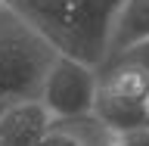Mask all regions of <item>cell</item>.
I'll return each mask as SVG.
<instances>
[{
  "label": "cell",
  "instance_id": "30bf717a",
  "mask_svg": "<svg viewBox=\"0 0 149 146\" xmlns=\"http://www.w3.org/2000/svg\"><path fill=\"white\" fill-rule=\"evenodd\" d=\"M3 109H6V100H0V112H3Z\"/></svg>",
  "mask_w": 149,
  "mask_h": 146
},
{
  "label": "cell",
  "instance_id": "9c48e42d",
  "mask_svg": "<svg viewBox=\"0 0 149 146\" xmlns=\"http://www.w3.org/2000/svg\"><path fill=\"white\" fill-rule=\"evenodd\" d=\"M112 146H149V128H137V131H121V134H112Z\"/></svg>",
  "mask_w": 149,
  "mask_h": 146
},
{
  "label": "cell",
  "instance_id": "277c9868",
  "mask_svg": "<svg viewBox=\"0 0 149 146\" xmlns=\"http://www.w3.org/2000/svg\"><path fill=\"white\" fill-rule=\"evenodd\" d=\"M53 124V112L40 96L6 103L0 112V146H37Z\"/></svg>",
  "mask_w": 149,
  "mask_h": 146
},
{
  "label": "cell",
  "instance_id": "5b68a950",
  "mask_svg": "<svg viewBox=\"0 0 149 146\" xmlns=\"http://www.w3.org/2000/svg\"><path fill=\"white\" fill-rule=\"evenodd\" d=\"M90 115L102 128H109L112 134L149 128V100H137V96H127V93L109 90L96 81V96H93Z\"/></svg>",
  "mask_w": 149,
  "mask_h": 146
},
{
  "label": "cell",
  "instance_id": "7a4b0ae2",
  "mask_svg": "<svg viewBox=\"0 0 149 146\" xmlns=\"http://www.w3.org/2000/svg\"><path fill=\"white\" fill-rule=\"evenodd\" d=\"M53 59V44H47L9 6L0 9V100L37 96Z\"/></svg>",
  "mask_w": 149,
  "mask_h": 146
},
{
  "label": "cell",
  "instance_id": "6da1fadb",
  "mask_svg": "<svg viewBox=\"0 0 149 146\" xmlns=\"http://www.w3.org/2000/svg\"><path fill=\"white\" fill-rule=\"evenodd\" d=\"M124 0H3L56 53L96 65L109 53L112 22Z\"/></svg>",
  "mask_w": 149,
  "mask_h": 146
},
{
  "label": "cell",
  "instance_id": "8992f818",
  "mask_svg": "<svg viewBox=\"0 0 149 146\" xmlns=\"http://www.w3.org/2000/svg\"><path fill=\"white\" fill-rule=\"evenodd\" d=\"M37 146H112V131L102 128L93 115L53 118L50 131Z\"/></svg>",
  "mask_w": 149,
  "mask_h": 146
},
{
  "label": "cell",
  "instance_id": "52a82bcc",
  "mask_svg": "<svg viewBox=\"0 0 149 146\" xmlns=\"http://www.w3.org/2000/svg\"><path fill=\"white\" fill-rule=\"evenodd\" d=\"M149 37V0H124L118 16L112 22V37H109V53H118L124 47H134Z\"/></svg>",
  "mask_w": 149,
  "mask_h": 146
},
{
  "label": "cell",
  "instance_id": "3957f363",
  "mask_svg": "<svg viewBox=\"0 0 149 146\" xmlns=\"http://www.w3.org/2000/svg\"><path fill=\"white\" fill-rule=\"evenodd\" d=\"M44 106L53 112V118H78V115H90L93 96H96V68L74 56L56 53L50 62L37 93Z\"/></svg>",
  "mask_w": 149,
  "mask_h": 146
},
{
  "label": "cell",
  "instance_id": "8fae6325",
  "mask_svg": "<svg viewBox=\"0 0 149 146\" xmlns=\"http://www.w3.org/2000/svg\"><path fill=\"white\" fill-rule=\"evenodd\" d=\"M0 9H3V0H0Z\"/></svg>",
  "mask_w": 149,
  "mask_h": 146
},
{
  "label": "cell",
  "instance_id": "ba28073f",
  "mask_svg": "<svg viewBox=\"0 0 149 146\" xmlns=\"http://www.w3.org/2000/svg\"><path fill=\"white\" fill-rule=\"evenodd\" d=\"M106 59H127V62H137L140 68L149 72V37L140 41V44H134V47H124V50H118V53L106 56Z\"/></svg>",
  "mask_w": 149,
  "mask_h": 146
}]
</instances>
